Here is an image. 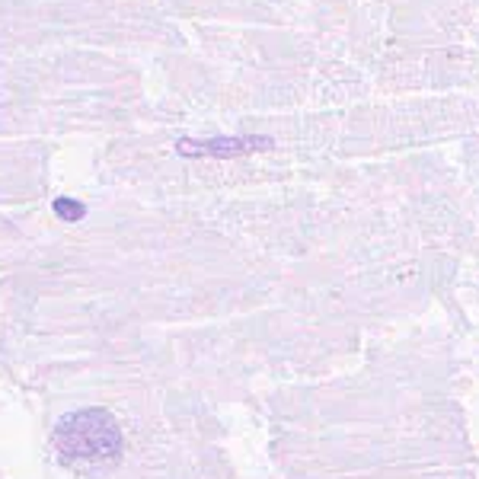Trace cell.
Masks as SVG:
<instances>
[{"label":"cell","mask_w":479,"mask_h":479,"mask_svg":"<svg viewBox=\"0 0 479 479\" xmlns=\"http://www.w3.org/2000/svg\"><path fill=\"white\" fill-rule=\"evenodd\" d=\"M54 444L74 460H112L121 454V428L105 409L68 412L54 425Z\"/></svg>","instance_id":"obj_1"},{"label":"cell","mask_w":479,"mask_h":479,"mask_svg":"<svg viewBox=\"0 0 479 479\" xmlns=\"http://www.w3.org/2000/svg\"><path fill=\"white\" fill-rule=\"evenodd\" d=\"M275 147V138L269 135H243V138H208V141H192L179 138L176 150L182 157H240V154H253V150H269Z\"/></svg>","instance_id":"obj_2"},{"label":"cell","mask_w":479,"mask_h":479,"mask_svg":"<svg viewBox=\"0 0 479 479\" xmlns=\"http://www.w3.org/2000/svg\"><path fill=\"white\" fill-rule=\"evenodd\" d=\"M52 211L61 217V221H68V224H77L80 217H87V205L77 202V198H64V195L52 202Z\"/></svg>","instance_id":"obj_3"}]
</instances>
